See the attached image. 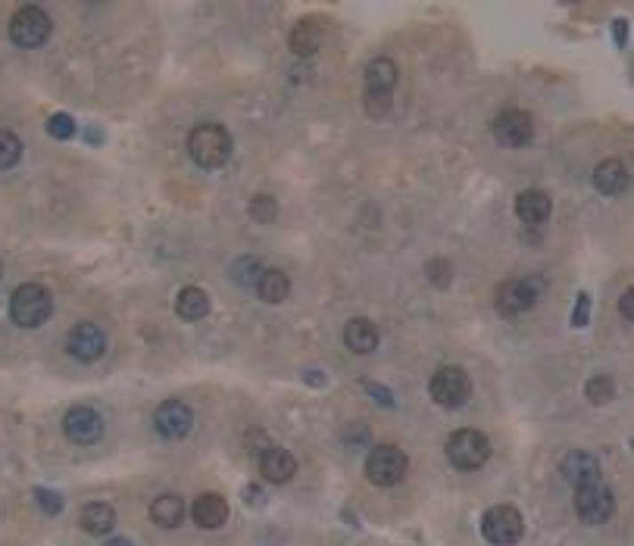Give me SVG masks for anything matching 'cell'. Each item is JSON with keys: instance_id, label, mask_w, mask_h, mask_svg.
<instances>
[{"instance_id": "cell-11", "label": "cell", "mask_w": 634, "mask_h": 546, "mask_svg": "<svg viewBox=\"0 0 634 546\" xmlns=\"http://www.w3.org/2000/svg\"><path fill=\"white\" fill-rule=\"evenodd\" d=\"M63 434L78 446L97 444L103 438V419L91 406H72L63 415Z\"/></svg>"}, {"instance_id": "cell-1", "label": "cell", "mask_w": 634, "mask_h": 546, "mask_svg": "<svg viewBox=\"0 0 634 546\" xmlns=\"http://www.w3.org/2000/svg\"><path fill=\"white\" fill-rule=\"evenodd\" d=\"M188 153L200 169H222L231 157V134L229 128L216 122H204L188 134Z\"/></svg>"}, {"instance_id": "cell-37", "label": "cell", "mask_w": 634, "mask_h": 546, "mask_svg": "<svg viewBox=\"0 0 634 546\" xmlns=\"http://www.w3.org/2000/svg\"><path fill=\"white\" fill-rule=\"evenodd\" d=\"M625 35H628V22L625 20H615V44L625 47Z\"/></svg>"}, {"instance_id": "cell-25", "label": "cell", "mask_w": 634, "mask_h": 546, "mask_svg": "<svg viewBox=\"0 0 634 546\" xmlns=\"http://www.w3.org/2000/svg\"><path fill=\"white\" fill-rule=\"evenodd\" d=\"M150 518L160 527H179L181 518H185V502L175 494H163L150 502Z\"/></svg>"}, {"instance_id": "cell-30", "label": "cell", "mask_w": 634, "mask_h": 546, "mask_svg": "<svg viewBox=\"0 0 634 546\" xmlns=\"http://www.w3.org/2000/svg\"><path fill=\"white\" fill-rule=\"evenodd\" d=\"M47 134H51V138H57V141L76 138V122H72V116L53 113L51 119H47Z\"/></svg>"}, {"instance_id": "cell-13", "label": "cell", "mask_w": 634, "mask_h": 546, "mask_svg": "<svg viewBox=\"0 0 634 546\" xmlns=\"http://www.w3.org/2000/svg\"><path fill=\"white\" fill-rule=\"evenodd\" d=\"M154 425H156V431H160L166 440H181V438H188V431H191L194 413H191V406H188V403L166 400L160 409H156Z\"/></svg>"}, {"instance_id": "cell-40", "label": "cell", "mask_w": 634, "mask_h": 546, "mask_svg": "<svg viewBox=\"0 0 634 546\" xmlns=\"http://www.w3.org/2000/svg\"><path fill=\"white\" fill-rule=\"evenodd\" d=\"M0 275H4V266H0Z\"/></svg>"}, {"instance_id": "cell-24", "label": "cell", "mask_w": 634, "mask_h": 546, "mask_svg": "<svg viewBox=\"0 0 634 546\" xmlns=\"http://www.w3.org/2000/svg\"><path fill=\"white\" fill-rule=\"evenodd\" d=\"M257 293L263 303H282L291 293V278L282 269H263V275L257 281Z\"/></svg>"}, {"instance_id": "cell-39", "label": "cell", "mask_w": 634, "mask_h": 546, "mask_svg": "<svg viewBox=\"0 0 634 546\" xmlns=\"http://www.w3.org/2000/svg\"><path fill=\"white\" fill-rule=\"evenodd\" d=\"M103 546H132V543H129L125 537H113V540H107Z\"/></svg>"}, {"instance_id": "cell-33", "label": "cell", "mask_w": 634, "mask_h": 546, "mask_svg": "<svg viewBox=\"0 0 634 546\" xmlns=\"http://www.w3.org/2000/svg\"><path fill=\"white\" fill-rule=\"evenodd\" d=\"M391 94H365V113L372 116V119H385L388 113H391Z\"/></svg>"}, {"instance_id": "cell-2", "label": "cell", "mask_w": 634, "mask_h": 546, "mask_svg": "<svg viewBox=\"0 0 634 546\" xmlns=\"http://www.w3.org/2000/svg\"><path fill=\"white\" fill-rule=\"evenodd\" d=\"M53 316V297L44 285H20L10 297V318L20 328H41Z\"/></svg>"}, {"instance_id": "cell-3", "label": "cell", "mask_w": 634, "mask_h": 546, "mask_svg": "<svg viewBox=\"0 0 634 546\" xmlns=\"http://www.w3.org/2000/svg\"><path fill=\"white\" fill-rule=\"evenodd\" d=\"M406 469H410V459H406V453L400 446L378 444L365 456V478L375 487H397L406 478Z\"/></svg>"}, {"instance_id": "cell-22", "label": "cell", "mask_w": 634, "mask_h": 546, "mask_svg": "<svg viewBox=\"0 0 634 546\" xmlns=\"http://www.w3.org/2000/svg\"><path fill=\"white\" fill-rule=\"evenodd\" d=\"M78 525H82V531L91 534V537H103V534H109L116 525L113 506H109V502H88V506L82 509V515H78Z\"/></svg>"}, {"instance_id": "cell-23", "label": "cell", "mask_w": 634, "mask_h": 546, "mask_svg": "<svg viewBox=\"0 0 634 546\" xmlns=\"http://www.w3.org/2000/svg\"><path fill=\"white\" fill-rule=\"evenodd\" d=\"M175 312L185 322H200L210 312V293L204 287H181L179 297H175Z\"/></svg>"}, {"instance_id": "cell-17", "label": "cell", "mask_w": 634, "mask_h": 546, "mask_svg": "<svg viewBox=\"0 0 634 546\" xmlns=\"http://www.w3.org/2000/svg\"><path fill=\"white\" fill-rule=\"evenodd\" d=\"M322 38H325V22L319 16H309V20H301L291 32V51L297 57H313L322 47Z\"/></svg>"}, {"instance_id": "cell-21", "label": "cell", "mask_w": 634, "mask_h": 546, "mask_svg": "<svg viewBox=\"0 0 634 546\" xmlns=\"http://www.w3.org/2000/svg\"><path fill=\"white\" fill-rule=\"evenodd\" d=\"M344 343L350 353H372L378 347V328L369 322V318H350L344 328Z\"/></svg>"}, {"instance_id": "cell-18", "label": "cell", "mask_w": 634, "mask_h": 546, "mask_svg": "<svg viewBox=\"0 0 634 546\" xmlns=\"http://www.w3.org/2000/svg\"><path fill=\"white\" fill-rule=\"evenodd\" d=\"M397 78H400V69L394 60L375 57L365 66V94H391Z\"/></svg>"}, {"instance_id": "cell-6", "label": "cell", "mask_w": 634, "mask_h": 546, "mask_svg": "<svg viewBox=\"0 0 634 546\" xmlns=\"http://www.w3.org/2000/svg\"><path fill=\"white\" fill-rule=\"evenodd\" d=\"M481 537L491 546H516L526 537V518L516 506H491L481 515Z\"/></svg>"}, {"instance_id": "cell-15", "label": "cell", "mask_w": 634, "mask_h": 546, "mask_svg": "<svg viewBox=\"0 0 634 546\" xmlns=\"http://www.w3.org/2000/svg\"><path fill=\"white\" fill-rule=\"evenodd\" d=\"M628 185H631V175H628L622 159H603L594 169V188L603 197H619L628 191Z\"/></svg>"}, {"instance_id": "cell-34", "label": "cell", "mask_w": 634, "mask_h": 546, "mask_svg": "<svg viewBox=\"0 0 634 546\" xmlns=\"http://www.w3.org/2000/svg\"><path fill=\"white\" fill-rule=\"evenodd\" d=\"M588 316H590V297L588 293H578V303H575V309H572V325H575V328H584V325H588Z\"/></svg>"}, {"instance_id": "cell-5", "label": "cell", "mask_w": 634, "mask_h": 546, "mask_svg": "<svg viewBox=\"0 0 634 546\" xmlns=\"http://www.w3.org/2000/svg\"><path fill=\"white\" fill-rule=\"evenodd\" d=\"M447 459L460 471H478L491 459V440L475 428H460L447 440Z\"/></svg>"}, {"instance_id": "cell-27", "label": "cell", "mask_w": 634, "mask_h": 546, "mask_svg": "<svg viewBox=\"0 0 634 546\" xmlns=\"http://www.w3.org/2000/svg\"><path fill=\"white\" fill-rule=\"evenodd\" d=\"M260 275H263V266H260V260H253V256H241V260L231 266V278L241 287H253L260 281Z\"/></svg>"}, {"instance_id": "cell-28", "label": "cell", "mask_w": 634, "mask_h": 546, "mask_svg": "<svg viewBox=\"0 0 634 546\" xmlns=\"http://www.w3.org/2000/svg\"><path fill=\"white\" fill-rule=\"evenodd\" d=\"M20 157H22V141L16 138L13 132H7V128H0V172L13 169V165L20 163Z\"/></svg>"}, {"instance_id": "cell-29", "label": "cell", "mask_w": 634, "mask_h": 546, "mask_svg": "<svg viewBox=\"0 0 634 546\" xmlns=\"http://www.w3.org/2000/svg\"><path fill=\"white\" fill-rule=\"evenodd\" d=\"M247 213L253 222L269 225V222H276V216H278V204H276V197H269V194H257V197L250 200Z\"/></svg>"}, {"instance_id": "cell-10", "label": "cell", "mask_w": 634, "mask_h": 546, "mask_svg": "<svg viewBox=\"0 0 634 546\" xmlns=\"http://www.w3.org/2000/svg\"><path fill=\"white\" fill-rule=\"evenodd\" d=\"M494 138H497L500 147H506V150H519V147H528L534 138V119L526 113V109H503V113H497V119H494Z\"/></svg>"}, {"instance_id": "cell-8", "label": "cell", "mask_w": 634, "mask_h": 546, "mask_svg": "<svg viewBox=\"0 0 634 546\" xmlns=\"http://www.w3.org/2000/svg\"><path fill=\"white\" fill-rule=\"evenodd\" d=\"M575 512L584 525H603L615 515V496L603 481L575 487Z\"/></svg>"}, {"instance_id": "cell-32", "label": "cell", "mask_w": 634, "mask_h": 546, "mask_svg": "<svg viewBox=\"0 0 634 546\" xmlns=\"http://www.w3.org/2000/svg\"><path fill=\"white\" fill-rule=\"evenodd\" d=\"M35 502L44 515H60L63 512V496L57 490H44V487H35Z\"/></svg>"}, {"instance_id": "cell-4", "label": "cell", "mask_w": 634, "mask_h": 546, "mask_svg": "<svg viewBox=\"0 0 634 546\" xmlns=\"http://www.w3.org/2000/svg\"><path fill=\"white\" fill-rule=\"evenodd\" d=\"M53 32V20L38 7V4H26L10 16V38L22 51H35L41 47Z\"/></svg>"}, {"instance_id": "cell-16", "label": "cell", "mask_w": 634, "mask_h": 546, "mask_svg": "<svg viewBox=\"0 0 634 546\" xmlns=\"http://www.w3.org/2000/svg\"><path fill=\"white\" fill-rule=\"evenodd\" d=\"M559 471H563V478L572 487H584V484L600 481V462H597V456H590V453L584 450H572L569 456L563 459Z\"/></svg>"}, {"instance_id": "cell-31", "label": "cell", "mask_w": 634, "mask_h": 546, "mask_svg": "<svg viewBox=\"0 0 634 546\" xmlns=\"http://www.w3.org/2000/svg\"><path fill=\"white\" fill-rule=\"evenodd\" d=\"M425 272H429V281L435 287H447L450 281H453V266H450L447 260H441V256H437V260H431L429 266H425Z\"/></svg>"}, {"instance_id": "cell-9", "label": "cell", "mask_w": 634, "mask_h": 546, "mask_svg": "<svg viewBox=\"0 0 634 546\" xmlns=\"http://www.w3.org/2000/svg\"><path fill=\"white\" fill-rule=\"evenodd\" d=\"M541 297V281L534 278H510V281H500L497 285V312L506 318L513 316H522L528 312Z\"/></svg>"}, {"instance_id": "cell-26", "label": "cell", "mask_w": 634, "mask_h": 546, "mask_svg": "<svg viewBox=\"0 0 634 546\" xmlns=\"http://www.w3.org/2000/svg\"><path fill=\"white\" fill-rule=\"evenodd\" d=\"M584 397H588L594 406H603L615 397V381L609 375H594L588 384H584Z\"/></svg>"}, {"instance_id": "cell-35", "label": "cell", "mask_w": 634, "mask_h": 546, "mask_svg": "<svg viewBox=\"0 0 634 546\" xmlns=\"http://www.w3.org/2000/svg\"><path fill=\"white\" fill-rule=\"evenodd\" d=\"M363 388L369 390V394L375 397L378 403H385V406H394V397H391V390H388V388H381V384H375V381H363Z\"/></svg>"}, {"instance_id": "cell-12", "label": "cell", "mask_w": 634, "mask_h": 546, "mask_svg": "<svg viewBox=\"0 0 634 546\" xmlns=\"http://www.w3.org/2000/svg\"><path fill=\"white\" fill-rule=\"evenodd\" d=\"M66 349H69L72 359L94 362L100 359L103 349H107V337H103V331L97 328L94 322H78L76 328L69 331V337H66Z\"/></svg>"}, {"instance_id": "cell-7", "label": "cell", "mask_w": 634, "mask_h": 546, "mask_svg": "<svg viewBox=\"0 0 634 546\" xmlns=\"http://www.w3.org/2000/svg\"><path fill=\"white\" fill-rule=\"evenodd\" d=\"M429 394L437 406L460 409L466 406L469 397H472V378H469L460 365H444V369H437L435 375H431Z\"/></svg>"}, {"instance_id": "cell-20", "label": "cell", "mask_w": 634, "mask_h": 546, "mask_svg": "<svg viewBox=\"0 0 634 546\" xmlns=\"http://www.w3.org/2000/svg\"><path fill=\"white\" fill-rule=\"evenodd\" d=\"M553 213V204L544 191H522L516 197V216L526 225H544Z\"/></svg>"}, {"instance_id": "cell-36", "label": "cell", "mask_w": 634, "mask_h": 546, "mask_svg": "<svg viewBox=\"0 0 634 546\" xmlns=\"http://www.w3.org/2000/svg\"><path fill=\"white\" fill-rule=\"evenodd\" d=\"M619 312H622V318H625V322H631V318H634V287H628V291L622 293Z\"/></svg>"}, {"instance_id": "cell-14", "label": "cell", "mask_w": 634, "mask_h": 546, "mask_svg": "<svg viewBox=\"0 0 634 546\" xmlns=\"http://www.w3.org/2000/svg\"><path fill=\"white\" fill-rule=\"evenodd\" d=\"M260 475L269 484H288L297 475V459L285 446H269L260 453Z\"/></svg>"}, {"instance_id": "cell-38", "label": "cell", "mask_w": 634, "mask_h": 546, "mask_svg": "<svg viewBox=\"0 0 634 546\" xmlns=\"http://www.w3.org/2000/svg\"><path fill=\"white\" fill-rule=\"evenodd\" d=\"M260 496L263 494H260L257 487H247V502H260Z\"/></svg>"}, {"instance_id": "cell-19", "label": "cell", "mask_w": 634, "mask_h": 546, "mask_svg": "<svg viewBox=\"0 0 634 546\" xmlns=\"http://www.w3.org/2000/svg\"><path fill=\"white\" fill-rule=\"evenodd\" d=\"M191 515L200 527H210L213 531V527H222L229 521V502L219 494H200L191 506Z\"/></svg>"}]
</instances>
